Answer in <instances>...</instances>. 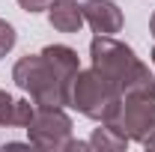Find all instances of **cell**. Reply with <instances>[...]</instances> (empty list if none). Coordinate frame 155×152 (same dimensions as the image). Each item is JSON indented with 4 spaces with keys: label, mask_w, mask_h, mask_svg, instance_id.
Here are the masks:
<instances>
[{
    "label": "cell",
    "mask_w": 155,
    "mask_h": 152,
    "mask_svg": "<svg viewBox=\"0 0 155 152\" xmlns=\"http://www.w3.org/2000/svg\"><path fill=\"white\" fill-rule=\"evenodd\" d=\"M90 63L98 75H104L122 95L155 93V72L137 54L114 36H96L90 42Z\"/></svg>",
    "instance_id": "1"
},
{
    "label": "cell",
    "mask_w": 155,
    "mask_h": 152,
    "mask_svg": "<svg viewBox=\"0 0 155 152\" xmlns=\"http://www.w3.org/2000/svg\"><path fill=\"white\" fill-rule=\"evenodd\" d=\"M12 81L15 87L27 93V98H33L42 107H69V84L51 66V60L39 54H27L12 66Z\"/></svg>",
    "instance_id": "2"
},
{
    "label": "cell",
    "mask_w": 155,
    "mask_h": 152,
    "mask_svg": "<svg viewBox=\"0 0 155 152\" xmlns=\"http://www.w3.org/2000/svg\"><path fill=\"white\" fill-rule=\"evenodd\" d=\"M119 101H122V93L96 69H78V75L69 84V107H75L81 116L93 122L114 119Z\"/></svg>",
    "instance_id": "3"
},
{
    "label": "cell",
    "mask_w": 155,
    "mask_h": 152,
    "mask_svg": "<svg viewBox=\"0 0 155 152\" xmlns=\"http://www.w3.org/2000/svg\"><path fill=\"white\" fill-rule=\"evenodd\" d=\"M27 137L39 149L69 152V149H90V140L81 143L72 137V116L63 107H42L36 104V116L27 125Z\"/></svg>",
    "instance_id": "4"
},
{
    "label": "cell",
    "mask_w": 155,
    "mask_h": 152,
    "mask_svg": "<svg viewBox=\"0 0 155 152\" xmlns=\"http://www.w3.org/2000/svg\"><path fill=\"white\" fill-rule=\"evenodd\" d=\"M114 122L128 134V140L143 143L149 134H155V93L122 95Z\"/></svg>",
    "instance_id": "5"
},
{
    "label": "cell",
    "mask_w": 155,
    "mask_h": 152,
    "mask_svg": "<svg viewBox=\"0 0 155 152\" xmlns=\"http://www.w3.org/2000/svg\"><path fill=\"white\" fill-rule=\"evenodd\" d=\"M84 21L90 24V30L96 36H114L122 30V9L114 0H87L84 3Z\"/></svg>",
    "instance_id": "6"
},
{
    "label": "cell",
    "mask_w": 155,
    "mask_h": 152,
    "mask_svg": "<svg viewBox=\"0 0 155 152\" xmlns=\"http://www.w3.org/2000/svg\"><path fill=\"white\" fill-rule=\"evenodd\" d=\"M48 24L57 33H78L87 21H84V3L78 0H54L48 6Z\"/></svg>",
    "instance_id": "7"
},
{
    "label": "cell",
    "mask_w": 155,
    "mask_h": 152,
    "mask_svg": "<svg viewBox=\"0 0 155 152\" xmlns=\"http://www.w3.org/2000/svg\"><path fill=\"white\" fill-rule=\"evenodd\" d=\"M128 143H131L128 134L114 119L98 122V128H93V134H90V149H98V152H125Z\"/></svg>",
    "instance_id": "8"
},
{
    "label": "cell",
    "mask_w": 155,
    "mask_h": 152,
    "mask_svg": "<svg viewBox=\"0 0 155 152\" xmlns=\"http://www.w3.org/2000/svg\"><path fill=\"white\" fill-rule=\"evenodd\" d=\"M42 54L51 60V66H54L66 81H72V78L78 75V69H81L78 51H75V48H69V45H45Z\"/></svg>",
    "instance_id": "9"
},
{
    "label": "cell",
    "mask_w": 155,
    "mask_h": 152,
    "mask_svg": "<svg viewBox=\"0 0 155 152\" xmlns=\"http://www.w3.org/2000/svg\"><path fill=\"white\" fill-rule=\"evenodd\" d=\"M36 116V101L33 98H15L12 104V116H9V125L12 128H27Z\"/></svg>",
    "instance_id": "10"
},
{
    "label": "cell",
    "mask_w": 155,
    "mask_h": 152,
    "mask_svg": "<svg viewBox=\"0 0 155 152\" xmlns=\"http://www.w3.org/2000/svg\"><path fill=\"white\" fill-rule=\"evenodd\" d=\"M15 39H18L15 36V27H12L9 21L0 18V57H6V54L15 48Z\"/></svg>",
    "instance_id": "11"
},
{
    "label": "cell",
    "mask_w": 155,
    "mask_h": 152,
    "mask_svg": "<svg viewBox=\"0 0 155 152\" xmlns=\"http://www.w3.org/2000/svg\"><path fill=\"white\" fill-rule=\"evenodd\" d=\"M12 104H15V98L6 93V90H0V125H9V116H12Z\"/></svg>",
    "instance_id": "12"
},
{
    "label": "cell",
    "mask_w": 155,
    "mask_h": 152,
    "mask_svg": "<svg viewBox=\"0 0 155 152\" xmlns=\"http://www.w3.org/2000/svg\"><path fill=\"white\" fill-rule=\"evenodd\" d=\"M54 0H18V6L24 12H30V15H36V12H48V6H51Z\"/></svg>",
    "instance_id": "13"
},
{
    "label": "cell",
    "mask_w": 155,
    "mask_h": 152,
    "mask_svg": "<svg viewBox=\"0 0 155 152\" xmlns=\"http://www.w3.org/2000/svg\"><path fill=\"white\" fill-rule=\"evenodd\" d=\"M143 149H149V152H155V134H149L146 140H143Z\"/></svg>",
    "instance_id": "14"
},
{
    "label": "cell",
    "mask_w": 155,
    "mask_h": 152,
    "mask_svg": "<svg viewBox=\"0 0 155 152\" xmlns=\"http://www.w3.org/2000/svg\"><path fill=\"white\" fill-rule=\"evenodd\" d=\"M149 33H152V39H155V12H152V18H149Z\"/></svg>",
    "instance_id": "15"
},
{
    "label": "cell",
    "mask_w": 155,
    "mask_h": 152,
    "mask_svg": "<svg viewBox=\"0 0 155 152\" xmlns=\"http://www.w3.org/2000/svg\"><path fill=\"white\" fill-rule=\"evenodd\" d=\"M152 66H155V48H152Z\"/></svg>",
    "instance_id": "16"
}]
</instances>
